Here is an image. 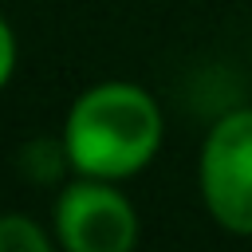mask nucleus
<instances>
[{
	"instance_id": "423d86ee",
	"label": "nucleus",
	"mask_w": 252,
	"mask_h": 252,
	"mask_svg": "<svg viewBox=\"0 0 252 252\" xmlns=\"http://www.w3.org/2000/svg\"><path fill=\"white\" fill-rule=\"evenodd\" d=\"M0 35H4V67H0V79L12 83V71H16V32H12V24H4Z\"/></svg>"
},
{
	"instance_id": "39448f33",
	"label": "nucleus",
	"mask_w": 252,
	"mask_h": 252,
	"mask_svg": "<svg viewBox=\"0 0 252 252\" xmlns=\"http://www.w3.org/2000/svg\"><path fill=\"white\" fill-rule=\"evenodd\" d=\"M63 165H71L63 142H43V138H39V142L24 146V154H20V169H24L32 181H55Z\"/></svg>"
},
{
	"instance_id": "f03ea898",
	"label": "nucleus",
	"mask_w": 252,
	"mask_h": 252,
	"mask_svg": "<svg viewBox=\"0 0 252 252\" xmlns=\"http://www.w3.org/2000/svg\"><path fill=\"white\" fill-rule=\"evenodd\" d=\"M197 177L209 217L232 236H252V106L213 122Z\"/></svg>"
},
{
	"instance_id": "7ed1b4c3",
	"label": "nucleus",
	"mask_w": 252,
	"mask_h": 252,
	"mask_svg": "<svg viewBox=\"0 0 252 252\" xmlns=\"http://www.w3.org/2000/svg\"><path fill=\"white\" fill-rule=\"evenodd\" d=\"M51 220L63 252H134L138 244V209L114 181L79 177L63 185Z\"/></svg>"
},
{
	"instance_id": "f257e3e1",
	"label": "nucleus",
	"mask_w": 252,
	"mask_h": 252,
	"mask_svg": "<svg viewBox=\"0 0 252 252\" xmlns=\"http://www.w3.org/2000/svg\"><path fill=\"white\" fill-rule=\"evenodd\" d=\"M63 146L79 177H134L161 150L158 98L126 79L94 83L71 102L63 122Z\"/></svg>"
},
{
	"instance_id": "20e7f679",
	"label": "nucleus",
	"mask_w": 252,
	"mask_h": 252,
	"mask_svg": "<svg viewBox=\"0 0 252 252\" xmlns=\"http://www.w3.org/2000/svg\"><path fill=\"white\" fill-rule=\"evenodd\" d=\"M0 252H55V244L32 217L8 213L0 220Z\"/></svg>"
}]
</instances>
